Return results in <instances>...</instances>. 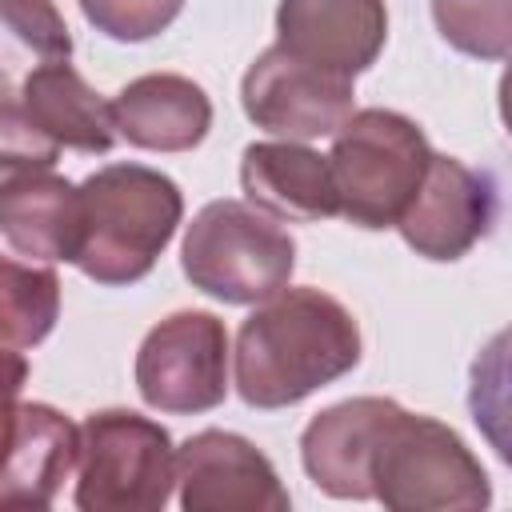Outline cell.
I'll return each mask as SVG.
<instances>
[{"label": "cell", "mask_w": 512, "mask_h": 512, "mask_svg": "<svg viewBox=\"0 0 512 512\" xmlns=\"http://www.w3.org/2000/svg\"><path fill=\"white\" fill-rule=\"evenodd\" d=\"M440 36L476 60H504L512 48V0H432Z\"/></svg>", "instance_id": "cell-20"}, {"label": "cell", "mask_w": 512, "mask_h": 512, "mask_svg": "<svg viewBox=\"0 0 512 512\" xmlns=\"http://www.w3.org/2000/svg\"><path fill=\"white\" fill-rule=\"evenodd\" d=\"M112 104L116 136L148 152H188L212 128L208 92L176 72H152L120 88Z\"/></svg>", "instance_id": "cell-14"}, {"label": "cell", "mask_w": 512, "mask_h": 512, "mask_svg": "<svg viewBox=\"0 0 512 512\" xmlns=\"http://www.w3.org/2000/svg\"><path fill=\"white\" fill-rule=\"evenodd\" d=\"M184 0H80L84 20L112 40H152L180 16Z\"/></svg>", "instance_id": "cell-21"}, {"label": "cell", "mask_w": 512, "mask_h": 512, "mask_svg": "<svg viewBox=\"0 0 512 512\" xmlns=\"http://www.w3.org/2000/svg\"><path fill=\"white\" fill-rule=\"evenodd\" d=\"M68 56L72 36L52 0H0V100H16L32 72Z\"/></svg>", "instance_id": "cell-18"}, {"label": "cell", "mask_w": 512, "mask_h": 512, "mask_svg": "<svg viewBox=\"0 0 512 512\" xmlns=\"http://www.w3.org/2000/svg\"><path fill=\"white\" fill-rule=\"evenodd\" d=\"M76 460L80 428L48 404H20L16 432L0 464V512L52 508L56 492L76 472Z\"/></svg>", "instance_id": "cell-13"}, {"label": "cell", "mask_w": 512, "mask_h": 512, "mask_svg": "<svg viewBox=\"0 0 512 512\" xmlns=\"http://www.w3.org/2000/svg\"><path fill=\"white\" fill-rule=\"evenodd\" d=\"M60 156V144L36 128V120L16 104L0 100V184L24 172H44Z\"/></svg>", "instance_id": "cell-22"}, {"label": "cell", "mask_w": 512, "mask_h": 512, "mask_svg": "<svg viewBox=\"0 0 512 512\" xmlns=\"http://www.w3.org/2000/svg\"><path fill=\"white\" fill-rule=\"evenodd\" d=\"M276 44L316 68L356 80L388 40L384 0H280Z\"/></svg>", "instance_id": "cell-11"}, {"label": "cell", "mask_w": 512, "mask_h": 512, "mask_svg": "<svg viewBox=\"0 0 512 512\" xmlns=\"http://www.w3.org/2000/svg\"><path fill=\"white\" fill-rule=\"evenodd\" d=\"M16 104L60 148H76V152L96 156V152H108L116 144L112 104L100 100V92H92L68 60H56V64L32 72L28 84L20 88Z\"/></svg>", "instance_id": "cell-17"}, {"label": "cell", "mask_w": 512, "mask_h": 512, "mask_svg": "<svg viewBox=\"0 0 512 512\" xmlns=\"http://www.w3.org/2000/svg\"><path fill=\"white\" fill-rule=\"evenodd\" d=\"M496 224V188L488 176L472 172L456 156H436L396 228L408 248L428 260H460Z\"/></svg>", "instance_id": "cell-10"}, {"label": "cell", "mask_w": 512, "mask_h": 512, "mask_svg": "<svg viewBox=\"0 0 512 512\" xmlns=\"http://www.w3.org/2000/svg\"><path fill=\"white\" fill-rule=\"evenodd\" d=\"M176 484L172 436L124 408L92 412L80 424L76 508L80 512H156Z\"/></svg>", "instance_id": "cell-6"}, {"label": "cell", "mask_w": 512, "mask_h": 512, "mask_svg": "<svg viewBox=\"0 0 512 512\" xmlns=\"http://www.w3.org/2000/svg\"><path fill=\"white\" fill-rule=\"evenodd\" d=\"M136 388L148 408L192 416L228 396V332L212 312H172L136 352Z\"/></svg>", "instance_id": "cell-7"}, {"label": "cell", "mask_w": 512, "mask_h": 512, "mask_svg": "<svg viewBox=\"0 0 512 512\" xmlns=\"http://www.w3.org/2000/svg\"><path fill=\"white\" fill-rule=\"evenodd\" d=\"M180 264L192 288L204 296L224 304H260L288 288L296 268V240L252 204L212 200L192 216Z\"/></svg>", "instance_id": "cell-5"}, {"label": "cell", "mask_w": 512, "mask_h": 512, "mask_svg": "<svg viewBox=\"0 0 512 512\" xmlns=\"http://www.w3.org/2000/svg\"><path fill=\"white\" fill-rule=\"evenodd\" d=\"M368 488L392 512H472L492 500L488 472L468 444L448 424L400 404L372 444Z\"/></svg>", "instance_id": "cell-3"}, {"label": "cell", "mask_w": 512, "mask_h": 512, "mask_svg": "<svg viewBox=\"0 0 512 512\" xmlns=\"http://www.w3.org/2000/svg\"><path fill=\"white\" fill-rule=\"evenodd\" d=\"M180 216L176 180L144 164H108L80 184V248L72 264L104 288L136 284L176 236Z\"/></svg>", "instance_id": "cell-2"}, {"label": "cell", "mask_w": 512, "mask_h": 512, "mask_svg": "<svg viewBox=\"0 0 512 512\" xmlns=\"http://www.w3.org/2000/svg\"><path fill=\"white\" fill-rule=\"evenodd\" d=\"M392 412L396 400L384 396H356L324 408L300 436V460L312 484L336 500H372L368 460Z\"/></svg>", "instance_id": "cell-12"}, {"label": "cell", "mask_w": 512, "mask_h": 512, "mask_svg": "<svg viewBox=\"0 0 512 512\" xmlns=\"http://www.w3.org/2000/svg\"><path fill=\"white\" fill-rule=\"evenodd\" d=\"M60 316V276L52 268L0 256V344L36 348Z\"/></svg>", "instance_id": "cell-19"}, {"label": "cell", "mask_w": 512, "mask_h": 512, "mask_svg": "<svg viewBox=\"0 0 512 512\" xmlns=\"http://www.w3.org/2000/svg\"><path fill=\"white\" fill-rule=\"evenodd\" d=\"M352 80L328 68H316L280 44L256 56L244 72L240 104L248 120L284 140H316L332 136L352 116Z\"/></svg>", "instance_id": "cell-8"}, {"label": "cell", "mask_w": 512, "mask_h": 512, "mask_svg": "<svg viewBox=\"0 0 512 512\" xmlns=\"http://www.w3.org/2000/svg\"><path fill=\"white\" fill-rule=\"evenodd\" d=\"M184 512H288L292 496L272 460L236 432L204 428L176 448Z\"/></svg>", "instance_id": "cell-9"}, {"label": "cell", "mask_w": 512, "mask_h": 512, "mask_svg": "<svg viewBox=\"0 0 512 512\" xmlns=\"http://www.w3.org/2000/svg\"><path fill=\"white\" fill-rule=\"evenodd\" d=\"M240 184L260 212L280 220L312 224V220L340 216L328 156L304 148L300 140L248 144L240 160Z\"/></svg>", "instance_id": "cell-15"}, {"label": "cell", "mask_w": 512, "mask_h": 512, "mask_svg": "<svg viewBox=\"0 0 512 512\" xmlns=\"http://www.w3.org/2000/svg\"><path fill=\"white\" fill-rule=\"evenodd\" d=\"M332 136L328 168L340 216L356 228H396L432 160L424 132L400 112L364 108L352 112Z\"/></svg>", "instance_id": "cell-4"}, {"label": "cell", "mask_w": 512, "mask_h": 512, "mask_svg": "<svg viewBox=\"0 0 512 512\" xmlns=\"http://www.w3.org/2000/svg\"><path fill=\"white\" fill-rule=\"evenodd\" d=\"M28 380V360L16 348L0 344V464L8 456L12 432H16V412H20V388Z\"/></svg>", "instance_id": "cell-23"}, {"label": "cell", "mask_w": 512, "mask_h": 512, "mask_svg": "<svg viewBox=\"0 0 512 512\" xmlns=\"http://www.w3.org/2000/svg\"><path fill=\"white\" fill-rule=\"evenodd\" d=\"M360 364L352 312L320 288H280L236 336V392L248 408H288Z\"/></svg>", "instance_id": "cell-1"}, {"label": "cell", "mask_w": 512, "mask_h": 512, "mask_svg": "<svg viewBox=\"0 0 512 512\" xmlns=\"http://www.w3.org/2000/svg\"><path fill=\"white\" fill-rule=\"evenodd\" d=\"M0 236L32 260H76L80 188L64 176L24 172L0 184Z\"/></svg>", "instance_id": "cell-16"}]
</instances>
